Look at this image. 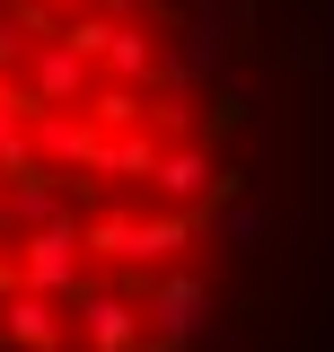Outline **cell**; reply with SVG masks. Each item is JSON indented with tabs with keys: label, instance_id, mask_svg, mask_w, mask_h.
<instances>
[{
	"label": "cell",
	"instance_id": "277c9868",
	"mask_svg": "<svg viewBox=\"0 0 334 352\" xmlns=\"http://www.w3.org/2000/svg\"><path fill=\"white\" fill-rule=\"evenodd\" d=\"M203 308H211V291L194 282V273H167V282H159V335H150V344H159V352H185L194 326H203Z\"/></svg>",
	"mask_w": 334,
	"mask_h": 352
},
{
	"label": "cell",
	"instance_id": "7a4b0ae2",
	"mask_svg": "<svg viewBox=\"0 0 334 352\" xmlns=\"http://www.w3.org/2000/svg\"><path fill=\"white\" fill-rule=\"evenodd\" d=\"M88 335V352H132L141 344V300L132 291H80V317H71Z\"/></svg>",
	"mask_w": 334,
	"mask_h": 352
},
{
	"label": "cell",
	"instance_id": "3957f363",
	"mask_svg": "<svg viewBox=\"0 0 334 352\" xmlns=\"http://www.w3.org/2000/svg\"><path fill=\"white\" fill-rule=\"evenodd\" d=\"M0 335H9V352H53L71 335V317H62V300H44V291H9L0 300Z\"/></svg>",
	"mask_w": 334,
	"mask_h": 352
},
{
	"label": "cell",
	"instance_id": "6da1fadb",
	"mask_svg": "<svg viewBox=\"0 0 334 352\" xmlns=\"http://www.w3.org/2000/svg\"><path fill=\"white\" fill-rule=\"evenodd\" d=\"M80 229H88L80 212H71V220H44V229H18V282L71 308L88 291V238H80Z\"/></svg>",
	"mask_w": 334,
	"mask_h": 352
},
{
	"label": "cell",
	"instance_id": "5b68a950",
	"mask_svg": "<svg viewBox=\"0 0 334 352\" xmlns=\"http://www.w3.org/2000/svg\"><path fill=\"white\" fill-rule=\"evenodd\" d=\"M53 352H62V344H53Z\"/></svg>",
	"mask_w": 334,
	"mask_h": 352
}]
</instances>
